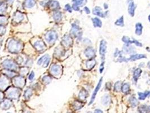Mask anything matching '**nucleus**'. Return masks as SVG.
<instances>
[{
    "label": "nucleus",
    "mask_w": 150,
    "mask_h": 113,
    "mask_svg": "<svg viewBox=\"0 0 150 113\" xmlns=\"http://www.w3.org/2000/svg\"><path fill=\"white\" fill-rule=\"evenodd\" d=\"M22 49V44L14 39H11L8 43V50L11 53H19Z\"/></svg>",
    "instance_id": "f257e3e1"
},
{
    "label": "nucleus",
    "mask_w": 150,
    "mask_h": 113,
    "mask_svg": "<svg viewBox=\"0 0 150 113\" xmlns=\"http://www.w3.org/2000/svg\"><path fill=\"white\" fill-rule=\"evenodd\" d=\"M58 37V34L54 31H48L45 35V40L49 44H53L55 43V41L57 40Z\"/></svg>",
    "instance_id": "f03ea898"
},
{
    "label": "nucleus",
    "mask_w": 150,
    "mask_h": 113,
    "mask_svg": "<svg viewBox=\"0 0 150 113\" xmlns=\"http://www.w3.org/2000/svg\"><path fill=\"white\" fill-rule=\"evenodd\" d=\"M3 67L9 70H15L18 68L17 65L12 60L7 59L3 61L2 62Z\"/></svg>",
    "instance_id": "7ed1b4c3"
},
{
    "label": "nucleus",
    "mask_w": 150,
    "mask_h": 113,
    "mask_svg": "<svg viewBox=\"0 0 150 113\" xmlns=\"http://www.w3.org/2000/svg\"><path fill=\"white\" fill-rule=\"evenodd\" d=\"M62 67L60 65H53L50 68V72L52 75H53L55 78H59L62 74Z\"/></svg>",
    "instance_id": "20e7f679"
},
{
    "label": "nucleus",
    "mask_w": 150,
    "mask_h": 113,
    "mask_svg": "<svg viewBox=\"0 0 150 113\" xmlns=\"http://www.w3.org/2000/svg\"><path fill=\"white\" fill-rule=\"evenodd\" d=\"M20 91L18 88H11L8 91V97L13 100H17L19 97Z\"/></svg>",
    "instance_id": "39448f33"
},
{
    "label": "nucleus",
    "mask_w": 150,
    "mask_h": 113,
    "mask_svg": "<svg viewBox=\"0 0 150 113\" xmlns=\"http://www.w3.org/2000/svg\"><path fill=\"white\" fill-rule=\"evenodd\" d=\"M127 2L129 4L128 6V12L131 16H134L135 13V10L137 6L134 4L133 0H127Z\"/></svg>",
    "instance_id": "423d86ee"
},
{
    "label": "nucleus",
    "mask_w": 150,
    "mask_h": 113,
    "mask_svg": "<svg viewBox=\"0 0 150 113\" xmlns=\"http://www.w3.org/2000/svg\"><path fill=\"white\" fill-rule=\"evenodd\" d=\"M14 83L16 86L18 88H22L25 85V80L24 78L21 76H18V77L14 78Z\"/></svg>",
    "instance_id": "0eeeda50"
},
{
    "label": "nucleus",
    "mask_w": 150,
    "mask_h": 113,
    "mask_svg": "<svg viewBox=\"0 0 150 113\" xmlns=\"http://www.w3.org/2000/svg\"><path fill=\"white\" fill-rule=\"evenodd\" d=\"M102 78H101L100 80H99L98 84L97 85L96 88H95V89H94V90L93 93V94H92L91 100H90V101L89 104V105H91V103H93V102H94V101L95 97H96L97 93H98V90H99V89L100 88L101 85H102Z\"/></svg>",
    "instance_id": "6e6552de"
},
{
    "label": "nucleus",
    "mask_w": 150,
    "mask_h": 113,
    "mask_svg": "<svg viewBox=\"0 0 150 113\" xmlns=\"http://www.w3.org/2000/svg\"><path fill=\"white\" fill-rule=\"evenodd\" d=\"M107 50V43L105 40H102L100 44V48H99V53L102 56V59L104 58Z\"/></svg>",
    "instance_id": "1a4fd4ad"
},
{
    "label": "nucleus",
    "mask_w": 150,
    "mask_h": 113,
    "mask_svg": "<svg viewBox=\"0 0 150 113\" xmlns=\"http://www.w3.org/2000/svg\"><path fill=\"white\" fill-rule=\"evenodd\" d=\"M9 84L8 79L5 76H2L0 77V89H5L8 86Z\"/></svg>",
    "instance_id": "9d476101"
},
{
    "label": "nucleus",
    "mask_w": 150,
    "mask_h": 113,
    "mask_svg": "<svg viewBox=\"0 0 150 113\" xmlns=\"http://www.w3.org/2000/svg\"><path fill=\"white\" fill-rule=\"evenodd\" d=\"M11 102L10 100L6 99L1 102V104H0V107H1L2 110H7L10 108L11 106Z\"/></svg>",
    "instance_id": "9b49d317"
},
{
    "label": "nucleus",
    "mask_w": 150,
    "mask_h": 113,
    "mask_svg": "<svg viewBox=\"0 0 150 113\" xmlns=\"http://www.w3.org/2000/svg\"><path fill=\"white\" fill-rule=\"evenodd\" d=\"M93 14L95 15H97L100 17L104 18L106 15V13L103 12L102 9L99 6H96L93 9Z\"/></svg>",
    "instance_id": "f8f14e48"
},
{
    "label": "nucleus",
    "mask_w": 150,
    "mask_h": 113,
    "mask_svg": "<svg viewBox=\"0 0 150 113\" xmlns=\"http://www.w3.org/2000/svg\"><path fill=\"white\" fill-rule=\"evenodd\" d=\"M34 46L39 52L43 51L45 48V45L42 41L37 40L34 43Z\"/></svg>",
    "instance_id": "ddd939ff"
},
{
    "label": "nucleus",
    "mask_w": 150,
    "mask_h": 113,
    "mask_svg": "<svg viewBox=\"0 0 150 113\" xmlns=\"http://www.w3.org/2000/svg\"><path fill=\"white\" fill-rule=\"evenodd\" d=\"M71 33L73 35L77 36V37H79V36H81V32L80 31L79 27L75 24H73L72 25Z\"/></svg>",
    "instance_id": "4468645a"
},
{
    "label": "nucleus",
    "mask_w": 150,
    "mask_h": 113,
    "mask_svg": "<svg viewBox=\"0 0 150 113\" xmlns=\"http://www.w3.org/2000/svg\"><path fill=\"white\" fill-rule=\"evenodd\" d=\"M62 43L65 46L68 47L71 46L72 44V38L68 35H65L62 40Z\"/></svg>",
    "instance_id": "2eb2a0df"
},
{
    "label": "nucleus",
    "mask_w": 150,
    "mask_h": 113,
    "mask_svg": "<svg viewBox=\"0 0 150 113\" xmlns=\"http://www.w3.org/2000/svg\"><path fill=\"white\" fill-rule=\"evenodd\" d=\"M84 53L86 57H88L89 58H93L95 55V53L94 50V49L90 48H90H87L85 50Z\"/></svg>",
    "instance_id": "dca6fc26"
},
{
    "label": "nucleus",
    "mask_w": 150,
    "mask_h": 113,
    "mask_svg": "<svg viewBox=\"0 0 150 113\" xmlns=\"http://www.w3.org/2000/svg\"><path fill=\"white\" fill-rule=\"evenodd\" d=\"M24 18V16L23 14H21L20 12H15L14 15V21L17 22H20L22 21Z\"/></svg>",
    "instance_id": "f3484780"
},
{
    "label": "nucleus",
    "mask_w": 150,
    "mask_h": 113,
    "mask_svg": "<svg viewBox=\"0 0 150 113\" xmlns=\"http://www.w3.org/2000/svg\"><path fill=\"white\" fill-rule=\"evenodd\" d=\"M35 0H26V1H25V6H26L27 8H32L35 6Z\"/></svg>",
    "instance_id": "a211bd4d"
},
{
    "label": "nucleus",
    "mask_w": 150,
    "mask_h": 113,
    "mask_svg": "<svg viewBox=\"0 0 150 113\" xmlns=\"http://www.w3.org/2000/svg\"><path fill=\"white\" fill-rule=\"evenodd\" d=\"M134 48L133 46H130L129 44H126L124 46V50L125 52H126V54H130L132 53H134Z\"/></svg>",
    "instance_id": "6ab92c4d"
},
{
    "label": "nucleus",
    "mask_w": 150,
    "mask_h": 113,
    "mask_svg": "<svg viewBox=\"0 0 150 113\" xmlns=\"http://www.w3.org/2000/svg\"><path fill=\"white\" fill-rule=\"evenodd\" d=\"M146 58V56L144 54H135V55L131 56L129 59H128V61L130 60L131 61H134L137 59H142V58Z\"/></svg>",
    "instance_id": "aec40b11"
},
{
    "label": "nucleus",
    "mask_w": 150,
    "mask_h": 113,
    "mask_svg": "<svg viewBox=\"0 0 150 113\" xmlns=\"http://www.w3.org/2000/svg\"><path fill=\"white\" fill-rule=\"evenodd\" d=\"M53 19L55 22H59L62 19V14L60 11H56L53 14Z\"/></svg>",
    "instance_id": "412c9836"
},
{
    "label": "nucleus",
    "mask_w": 150,
    "mask_h": 113,
    "mask_svg": "<svg viewBox=\"0 0 150 113\" xmlns=\"http://www.w3.org/2000/svg\"><path fill=\"white\" fill-rule=\"evenodd\" d=\"M138 96H139V98H140V100H144V99H146V98H147V97H150V91H146V92H144V93L138 92Z\"/></svg>",
    "instance_id": "4be33fe9"
},
{
    "label": "nucleus",
    "mask_w": 150,
    "mask_h": 113,
    "mask_svg": "<svg viewBox=\"0 0 150 113\" xmlns=\"http://www.w3.org/2000/svg\"><path fill=\"white\" fill-rule=\"evenodd\" d=\"M92 21H93L94 26L95 27H101L102 25V22L99 18H92Z\"/></svg>",
    "instance_id": "5701e85b"
},
{
    "label": "nucleus",
    "mask_w": 150,
    "mask_h": 113,
    "mask_svg": "<svg viewBox=\"0 0 150 113\" xmlns=\"http://www.w3.org/2000/svg\"><path fill=\"white\" fill-rule=\"evenodd\" d=\"M142 25L141 23H137L136 25H135V34L137 35L140 36L142 34Z\"/></svg>",
    "instance_id": "b1692460"
},
{
    "label": "nucleus",
    "mask_w": 150,
    "mask_h": 113,
    "mask_svg": "<svg viewBox=\"0 0 150 113\" xmlns=\"http://www.w3.org/2000/svg\"><path fill=\"white\" fill-rule=\"evenodd\" d=\"M110 97L108 94H105L102 98V103L103 105H108L110 102Z\"/></svg>",
    "instance_id": "393cba45"
},
{
    "label": "nucleus",
    "mask_w": 150,
    "mask_h": 113,
    "mask_svg": "<svg viewBox=\"0 0 150 113\" xmlns=\"http://www.w3.org/2000/svg\"><path fill=\"white\" fill-rule=\"evenodd\" d=\"M88 0H72L73 4H75L78 6H82L87 2Z\"/></svg>",
    "instance_id": "a878e982"
},
{
    "label": "nucleus",
    "mask_w": 150,
    "mask_h": 113,
    "mask_svg": "<svg viewBox=\"0 0 150 113\" xmlns=\"http://www.w3.org/2000/svg\"><path fill=\"white\" fill-rule=\"evenodd\" d=\"M88 96V92L85 89H82L79 94V97L81 100H84Z\"/></svg>",
    "instance_id": "bb28decb"
},
{
    "label": "nucleus",
    "mask_w": 150,
    "mask_h": 113,
    "mask_svg": "<svg viewBox=\"0 0 150 113\" xmlns=\"http://www.w3.org/2000/svg\"><path fill=\"white\" fill-rule=\"evenodd\" d=\"M95 63H96V61L94 59L90 60V61H88L86 63V67H87L88 69L93 68V67H94Z\"/></svg>",
    "instance_id": "cd10ccee"
},
{
    "label": "nucleus",
    "mask_w": 150,
    "mask_h": 113,
    "mask_svg": "<svg viewBox=\"0 0 150 113\" xmlns=\"http://www.w3.org/2000/svg\"><path fill=\"white\" fill-rule=\"evenodd\" d=\"M142 73V70L140 68H137L134 71L133 74V78L135 81L137 80L138 78L140 76V74Z\"/></svg>",
    "instance_id": "c85d7f7f"
},
{
    "label": "nucleus",
    "mask_w": 150,
    "mask_h": 113,
    "mask_svg": "<svg viewBox=\"0 0 150 113\" xmlns=\"http://www.w3.org/2000/svg\"><path fill=\"white\" fill-rule=\"evenodd\" d=\"M50 62V56H49V55H48V54H46V55H45V58L44 61V62H43V63H42L43 67H48V65H49Z\"/></svg>",
    "instance_id": "c756f323"
},
{
    "label": "nucleus",
    "mask_w": 150,
    "mask_h": 113,
    "mask_svg": "<svg viewBox=\"0 0 150 113\" xmlns=\"http://www.w3.org/2000/svg\"><path fill=\"white\" fill-rule=\"evenodd\" d=\"M32 94H33V93H32V89L30 88H28L25 91L24 97L26 98V99L28 100L32 96Z\"/></svg>",
    "instance_id": "7c9ffc66"
},
{
    "label": "nucleus",
    "mask_w": 150,
    "mask_h": 113,
    "mask_svg": "<svg viewBox=\"0 0 150 113\" xmlns=\"http://www.w3.org/2000/svg\"><path fill=\"white\" fill-rule=\"evenodd\" d=\"M50 8L53 9H58L60 8V5H59V3L57 1H52L51 3H50Z\"/></svg>",
    "instance_id": "2f4dec72"
},
{
    "label": "nucleus",
    "mask_w": 150,
    "mask_h": 113,
    "mask_svg": "<svg viewBox=\"0 0 150 113\" xmlns=\"http://www.w3.org/2000/svg\"><path fill=\"white\" fill-rule=\"evenodd\" d=\"M73 107L75 109V110H79V109H80L81 108H82L83 107V104L80 101H75V102L73 103Z\"/></svg>",
    "instance_id": "473e14b6"
},
{
    "label": "nucleus",
    "mask_w": 150,
    "mask_h": 113,
    "mask_svg": "<svg viewBox=\"0 0 150 113\" xmlns=\"http://www.w3.org/2000/svg\"><path fill=\"white\" fill-rule=\"evenodd\" d=\"M122 92L124 93H127L128 92H129L130 90V87L129 85L127 83L124 84V85H122Z\"/></svg>",
    "instance_id": "72a5a7b5"
},
{
    "label": "nucleus",
    "mask_w": 150,
    "mask_h": 113,
    "mask_svg": "<svg viewBox=\"0 0 150 113\" xmlns=\"http://www.w3.org/2000/svg\"><path fill=\"white\" fill-rule=\"evenodd\" d=\"M130 102L131 106H132L133 107H135L137 106V105L138 104V100H137L136 98L134 97H131L130 98L129 100Z\"/></svg>",
    "instance_id": "f704fd0d"
},
{
    "label": "nucleus",
    "mask_w": 150,
    "mask_h": 113,
    "mask_svg": "<svg viewBox=\"0 0 150 113\" xmlns=\"http://www.w3.org/2000/svg\"><path fill=\"white\" fill-rule=\"evenodd\" d=\"M140 109V112L142 111L143 113H147L150 112V106H142Z\"/></svg>",
    "instance_id": "c9c22d12"
},
{
    "label": "nucleus",
    "mask_w": 150,
    "mask_h": 113,
    "mask_svg": "<svg viewBox=\"0 0 150 113\" xmlns=\"http://www.w3.org/2000/svg\"><path fill=\"white\" fill-rule=\"evenodd\" d=\"M115 24L119 26H124V16H121L119 19H117L115 22Z\"/></svg>",
    "instance_id": "e433bc0d"
},
{
    "label": "nucleus",
    "mask_w": 150,
    "mask_h": 113,
    "mask_svg": "<svg viewBox=\"0 0 150 113\" xmlns=\"http://www.w3.org/2000/svg\"><path fill=\"white\" fill-rule=\"evenodd\" d=\"M51 80H52L51 78L48 75L45 76H44V78H42V81L45 84H50V83L51 81Z\"/></svg>",
    "instance_id": "4c0bfd02"
},
{
    "label": "nucleus",
    "mask_w": 150,
    "mask_h": 113,
    "mask_svg": "<svg viewBox=\"0 0 150 113\" xmlns=\"http://www.w3.org/2000/svg\"><path fill=\"white\" fill-rule=\"evenodd\" d=\"M7 10V5L6 3H2L0 4V13H3L6 12Z\"/></svg>",
    "instance_id": "58836bf2"
},
{
    "label": "nucleus",
    "mask_w": 150,
    "mask_h": 113,
    "mask_svg": "<svg viewBox=\"0 0 150 113\" xmlns=\"http://www.w3.org/2000/svg\"><path fill=\"white\" fill-rule=\"evenodd\" d=\"M122 40L123 42H124L126 44H132L133 43V41H131L130 39L127 36H124L123 37H122Z\"/></svg>",
    "instance_id": "ea45409f"
},
{
    "label": "nucleus",
    "mask_w": 150,
    "mask_h": 113,
    "mask_svg": "<svg viewBox=\"0 0 150 113\" xmlns=\"http://www.w3.org/2000/svg\"><path fill=\"white\" fill-rule=\"evenodd\" d=\"M7 22V18L4 16L0 15V25L5 24Z\"/></svg>",
    "instance_id": "a19ab883"
},
{
    "label": "nucleus",
    "mask_w": 150,
    "mask_h": 113,
    "mask_svg": "<svg viewBox=\"0 0 150 113\" xmlns=\"http://www.w3.org/2000/svg\"><path fill=\"white\" fill-rule=\"evenodd\" d=\"M121 89V82L117 81L115 84V89L116 91H119Z\"/></svg>",
    "instance_id": "79ce46f5"
},
{
    "label": "nucleus",
    "mask_w": 150,
    "mask_h": 113,
    "mask_svg": "<svg viewBox=\"0 0 150 113\" xmlns=\"http://www.w3.org/2000/svg\"><path fill=\"white\" fill-rule=\"evenodd\" d=\"M35 77V74L33 71H32L28 76V79L30 81H33Z\"/></svg>",
    "instance_id": "37998d69"
},
{
    "label": "nucleus",
    "mask_w": 150,
    "mask_h": 113,
    "mask_svg": "<svg viewBox=\"0 0 150 113\" xmlns=\"http://www.w3.org/2000/svg\"><path fill=\"white\" fill-rule=\"evenodd\" d=\"M65 9H66V10L67 11L70 12H72V7L70 6V4H67L66 5V6H65Z\"/></svg>",
    "instance_id": "c03bdc74"
},
{
    "label": "nucleus",
    "mask_w": 150,
    "mask_h": 113,
    "mask_svg": "<svg viewBox=\"0 0 150 113\" xmlns=\"http://www.w3.org/2000/svg\"><path fill=\"white\" fill-rule=\"evenodd\" d=\"M5 32V28L2 25H0V34H3Z\"/></svg>",
    "instance_id": "a18cd8bd"
},
{
    "label": "nucleus",
    "mask_w": 150,
    "mask_h": 113,
    "mask_svg": "<svg viewBox=\"0 0 150 113\" xmlns=\"http://www.w3.org/2000/svg\"><path fill=\"white\" fill-rule=\"evenodd\" d=\"M133 43H134L135 44L137 45V46H142V44H141V43H140V42L138 41L137 40H136L133 39Z\"/></svg>",
    "instance_id": "49530a36"
},
{
    "label": "nucleus",
    "mask_w": 150,
    "mask_h": 113,
    "mask_svg": "<svg viewBox=\"0 0 150 113\" xmlns=\"http://www.w3.org/2000/svg\"><path fill=\"white\" fill-rule=\"evenodd\" d=\"M104 62L103 61L100 66V68H99V71H100V73H102L103 71L104 70Z\"/></svg>",
    "instance_id": "de8ad7c7"
},
{
    "label": "nucleus",
    "mask_w": 150,
    "mask_h": 113,
    "mask_svg": "<svg viewBox=\"0 0 150 113\" xmlns=\"http://www.w3.org/2000/svg\"><path fill=\"white\" fill-rule=\"evenodd\" d=\"M72 8L75 11H79L80 10V7L78 6H77V5H76L75 4H73V5H72Z\"/></svg>",
    "instance_id": "09e8293b"
},
{
    "label": "nucleus",
    "mask_w": 150,
    "mask_h": 113,
    "mask_svg": "<svg viewBox=\"0 0 150 113\" xmlns=\"http://www.w3.org/2000/svg\"><path fill=\"white\" fill-rule=\"evenodd\" d=\"M84 10L85 11V12L87 14H89L90 13V11L89 10V9L88 8H87V7H85Z\"/></svg>",
    "instance_id": "8fccbe9b"
},
{
    "label": "nucleus",
    "mask_w": 150,
    "mask_h": 113,
    "mask_svg": "<svg viewBox=\"0 0 150 113\" xmlns=\"http://www.w3.org/2000/svg\"><path fill=\"white\" fill-rule=\"evenodd\" d=\"M3 97H4V94L2 92H0V101H1L3 99Z\"/></svg>",
    "instance_id": "3c124183"
},
{
    "label": "nucleus",
    "mask_w": 150,
    "mask_h": 113,
    "mask_svg": "<svg viewBox=\"0 0 150 113\" xmlns=\"http://www.w3.org/2000/svg\"><path fill=\"white\" fill-rule=\"evenodd\" d=\"M94 113H103V112L101 110H99V109H97V110H95Z\"/></svg>",
    "instance_id": "603ef678"
},
{
    "label": "nucleus",
    "mask_w": 150,
    "mask_h": 113,
    "mask_svg": "<svg viewBox=\"0 0 150 113\" xmlns=\"http://www.w3.org/2000/svg\"><path fill=\"white\" fill-rule=\"evenodd\" d=\"M104 9H107L108 8V5L106 3H104Z\"/></svg>",
    "instance_id": "864d4df0"
},
{
    "label": "nucleus",
    "mask_w": 150,
    "mask_h": 113,
    "mask_svg": "<svg viewBox=\"0 0 150 113\" xmlns=\"http://www.w3.org/2000/svg\"><path fill=\"white\" fill-rule=\"evenodd\" d=\"M7 1H8V2H10V3H12V2H13L14 0H7Z\"/></svg>",
    "instance_id": "5fc2aeb1"
},
{
    "label": "nucleus",
    "mask_w": 150,
    "mask_h": 113,
    "mask_svg": "<svg viewBox=\"0 0 150 113\" xmlns=\"http://www.w3.org/2000/svg\"><path fill=\"white\" fill-rule=\"evenodd\" d=\"M148 66H149V68L150 69V62H149L148 63Z\"/></svg>",
    "instance_id": "6e6d98bb"
},
{
    "label": "nucleus",
    "mask_w": 150,
    "mask_h": 113,
    "mask_svg": "<svg viewBox=\"0 0 150 113\" xmlns=\"http://www.w3.org/2000/svg\"><path fill=\"white\" fill-rule=\"evenodd\" d=\"M149 21L150 22V15L149 16Z\"/></svg>",
    "instance_id": "4d7b16f0"
},
{
    "label": "nucleus",
    "mask_w": 150,
    "mask_h": 113,
    "mask_svg": "<svg viewBox=\"0 0 150 113\" xmlns=\"http://www.w3.org/2000/svg\"><path fill=\"white\" fill-rule=\"evenodd\" d=\"M92 113L91 112H88V113Z\"/></svg>",
    "instance_id": "13d9d810"
},
{
    "label": "nucleus",
    "mask_w": 150,
    "mask_h": 113,
    "mask_svg": "<svg viewBox=\"0 0 150 113\" xmlns=\"http://www.w3.org/2000/svg\"><path fill=\"white\" fill-rule=\"evenodd\" d=\"M68 113H71V112H68Z\"/></svg>",
    "instance_id": "bf43d9fd"
},
{
    "label": "nucleus",
    "mask_w": 150,
    "mask_h": 113,
    "mask_svg": "<svg viewBox=\"0 0 150 113\" xmlns=\"http://www.w3.org/2000/svg\"><path fill=\"white\" fill-rule=\"evenodd\" d=\"M10 113V112H9V113Z\"/></svg>",
    "instance_id": "052dcab7"
}]
</instances>
